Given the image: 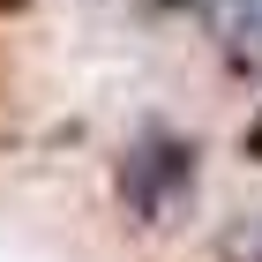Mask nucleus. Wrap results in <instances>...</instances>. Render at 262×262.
I'll return each mask as SVG.
<instances>
[{"label": "nucleus", "mask_w": 262, "mask_h": 262, "mask_svg": "<svg viewBox=\"0 0 262 262\" xmlns=\"http://www.w3.org/2000/svg\"><path fill=\"white\" fill-rule=\"evenodd\" d=\"M195 135H172V127H142L135 142L120 150V202L135 225H158L180 195H195Z\"/></svg>", "instance_id": "nucleus-1"}, {"label": "nucleus", "mask_w": 262, "mask_h": 262, "mask_svg": "<svg viewBox=\"0 0 262 262\" xmlns=\"http://www.w3.org/2000/svg\"><path fill=\"white\" fill-rule=\"evenodd\" d=\"M225 53H232V68L262 75V0H240V15H232V30H225Z\"/></svg>", "instance_id": "nucleus-2"}, {"label": "nucleus", "mask_w": 262, "mask_h": 262, "mask_svg": "<svg viewBox=\"0 0 262 262\" xmlns=\"http://www.w3.org/2000/svg\"><path fill=\"white\" fill-rule=\"evenodd\" d=\"M217 255H225V262H262V217H255V225H232V232L217 240Z\"/></svg>", "instance_id": "nucleus-3"}, {"label": "nucleus", "mask_w": 262, "mask_h": 262, "mask_svg": "<svg viewBox=\"0 0 262 262\" xmlns=\"http://www.w3.org/2000/svg\"><path fill=\"white\" fill-rule=\"evenodd\" d=\"M240 142H247V158H262V113H255V127H247Z\"/></svg>", "instance_id": "nucleus-4"}, {"label": "nucleus", "mask_w": 262, "mask_h": 262, "mask_svg": "<svg viewBox=\"0 0 262 262\" xmlns=\"http://www.w3.org/2000/svg\"><path fill=\"white\" fill-rule=\"evenodd\" d=\"M23 8H30V0H0V15H23Z\"/></svg>", "instance_id": "nucleus-5"}]
</instances>
